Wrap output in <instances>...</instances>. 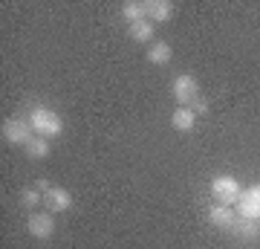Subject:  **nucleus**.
Masks as SVG:
<instances>
[{
  "label": "nucleus",
  "mask_w": 260,
  "mask_h": 249,
  "mask_svg": "<svg viewBox=\"0 0 260 249\" xmlns=\"http://www.w3.org/2000/svg\"><path fill=\"white\" fill-rule=\"evenodd\" d=\"M208 220H211V226H217V229H232L234 223H237V209H234V206L217 203V206H211Z\"/></svg>",
  "instance_id": "nucleus-9"
},
{
  "label": "nucleus",
  "mask_w": 260,
  "mask_h": 249,
  "mask_svg": "<svg viewBox=\"0 0 260 249\" xmlns=\"http://www.w3.org/2000/svg\"><path fill=\"white\" fill-rule=\"evenodd\" d=\"M171 93H174V99L179 102V107H191V102L197 99V93H200V87H197V78L191 73H182L174 78V84H171Z\"/></svg>",
  "instance_id": "nucleus-5"
},
{
  "label": "nucleus",
  "mask_w": 260,
  "mask_h": 249,
  "mask_svg": "<svg viewBox=\"0 0 260 249\" xmlns=\"http://www.w3.org/2000/svg\"><path fill=\"white\" fill-rule=\"evenodd\" d=\"M211 194H214L217 203L237 206V200H240V194H243V185H240V180L232 177V174H217L211 180Z\"/></svg>",
  "instance_id": "nucleus-2"
},
{
  "label": "nucleus",
  "mask_w": 260,
  "mask_h": 249,
  "mask_svg": "<svg viewBox=\"0 0 260 249\" xmlns=\"http://www.w3.org/2000/svg\"><path fill=\"white\" fill-rule=\"evenodd\" d=\"M171 58H174V49H171L168 41H153V44L148 46V61L150 64H168Z\"/></svg>",
  "instance_id": "nucleus-12"
},
{
  "label": "nucleus",
  "mask_w": 260,
  "mask_h": 249,
  "mask_svg": "<svg viewBox=\"0 0 260 249\" xmlns=\"http://www.w3.org/2000/svg\"><path fill=\"white\" fill-rule=\"evenodd\" d=\"M153 32H156V26L150 23L148 18H142V20H136V23H130L127 26V35L133 38V41H153Z\"/></svg>",
  "instance_id": "nucleus-13"
},
{
  "label": "nucleus",
  "mask_w": 260,
  "mask_h": 249,
  "mask_svg": "<svg viewBox=\"0 0 260 249\" xmlns=\"http://www.w3.org/2000/svg\"><path fill=\"white\" fill-rule=\"evenodd\" d=\"M44 206H47V212L61 214L73 206V194H70V188H64V185H52V188L44 194Z\"/></svg>",
  "instance_id": "nucleus-7"
},
{
  "label": "nucleus",
  "mask_w": 260,
  "mask_h": 249,
  "mask_svg": "<svg viewBox=\"0 0 260 249\" xmlns=\"http://www.w3.org/2000/svg\"><path fill=\"white\" fill-rule=\"evenodd\" d=\"M29 125L35 130V136H44V139H55L64 133V119L58 116V110H52L47 104H35L29 110Z\"/></svg>",
  "instance_id": "nucleus-1"
},
{
  "label": "nucleus",
  "mask_w": 260,
  "mask_h": 249,
  "mask_svg": "<svg viewBox=\"0 0 260 249\" xmlns=\"http://www.w3.org/2000/svg\"><path fill=\"white\" fill-rule=\"evenodd\" d=\"M26 232L32 235V238L38 240H47L55 235V217H52V212H38V214H29L26 220Z\"/></svg>",
  "instance_id": "nucleus-6"
},
{
  "label": "nucleus",
  "mask_w": 260,
  "mask_h": 249,
  "mask_svg": "<svg viewBox=\"0 0 260 249\" xmlns=\"http://www.w3.org/2000/svg\"><path fill=\"white\" fill-rule=\"evenodd\" d=\"M145 18V3H139V0H127L124 6H121V20L124 23H136V20H142Z\"/></svg>",
  "instance_id": "nucleus-14"
},
{
  "label": "nucleus",
  "mask_w": 260,
  "mask_h": 249,
  "mask_svg": "<svg viewBox=\"0 0 260 249\" xmlns=\"http://www.w3.org/2000/svg\"><path fill=\"white\" fill-rule=\"evenodd\" d=\"M197 125V113L191 107H177L171 113V128L174 130H182V133H191Z\"/></svg>",
  "instance_id": "nucleus-10"
},
{
  "label": "nucleus",
  "mask_w": 260,
  "mask_h": 249,
  "mask_svg": "<svg viewBox=\"0 0 260 249\" xmlns=\"http://www.w3.org/2000/svg\"><path fill=\"white\" fill-rule=\"evenodd\" d=\"M20 203L26 206V209H35V206L44 203V191H38V188H23V194H20Z\"/></svg>",
  "instance_id": "nucleus-16"
},
{
  "label": "nucleus",
  "mask_w": 260,
  "mask_h": 249,
  "mask_svg": "<svg viewBox=\"0 0 260 249\" xmlns=\"http://www.w3.org/2000/svg\"><path fill=\"white\" fill-rule=\"evenodd\" d=\"M35 188H38V191H44V194H47L49 188H52V185H49V180H44V177H41V180H38V185H35Z\"/></svg>",
  "instance_id": "nucleus-18"
},
{
  "label": "nucleus",
  "mask_w": 260,
  "mask_h": 249,
  "mask_svg": "<svg viewBox=\"0 0 260 249\" xmlns=\"http://www.w3.org/2000/svg\"><path fill=\"white\" fill-rule=\"evenodd\" d=\"M191 110H194L197 116H200V113H205V110H208V102H205V99H200V96H197L194 102H191Z\"/></svg>",
  "instance_id": "nucleus-17"
},
{
  "label": "nucleus",
  "mask_w": 260,
  "mask_h": 249,
  "mask_svg": "<svg viewBox=\"0 0 260 249\" xmlns=\"http://www.w3.org/2000/svg\"><path fill=\"white\" fill-rule=\"evenodd\" d=\"M237 217H249V220H260V183L243 188L240 200H237Z\"/></svg>",
  "instance_id": "nucleus-4"
},
{
  "label": "nucleus",
  "mask_w": 260,
  "mask_h": 249,
  "mask_svg": "<svg viewBox=\"0 0 260 249\" xmlns=\"http://www.w3.org/2000/svg\"><path fill=\"white\" fill-rule=\"evenodd\" d=\"M26 154L32 159H44L49 154V139H44V136H35L32 142L26 145Z\"/></svg>",
  "instance_id": "nucleus-15"
},
{
  "label": "nucleus",
  "mask_w": 260,
  "mask_h": 249,
  "mask_svg": "<svg viewBox=\"0 0 260 249\" xmlns=\"http://www.w3.org/2000/svg\"><path fill=\"white\" fill-rule=\"evenodd\" d=\"M234 235L240 240H257L260 238V220H249V217H237V223L232 226Z\"/></svg>",
  "instance_id": "nucleus-11"
},
{
  "label": "nucleus",
  "mask_w": 260,
  "mask_h": 249,
  "mask_svg": "<svg viewBox=\"0 0 260 249\" xmlns=\"http://www.w3.org/2000/svg\"><path fill=\"white\" fill-rule=\"evenodd\" d=\"M145 18L150 23H165L174 18V3L171 0H145Z\"/></svg>",
  "instance_id": "nucleus-8"
},
{
  "label": "nucleus",
  "mask_w": 260,
  "mask_h": 249,
  "mask_svg": "<svg viewBox=\"0 0 260 249\" xmlns=\"http://www.w3.org/2000/svg\"><path fill=\"white\" fill-rule=\"evenodd\" d=\"M3 139L9 145H29L35 139V130H32L29 119H6L3 122Z\"/></svg>",
  "instance_id": "nucleus-3"
}]
</instances>
